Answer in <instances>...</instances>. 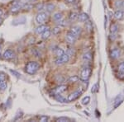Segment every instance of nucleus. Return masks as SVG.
<instances>
[{
  "instance_id": "obj_1",
  "label": "nucleus",
  "mask_w": 124,
  "mask_h": 122,
  "mask_svg": "<svg viewBox=\"0 0 124 122\" xmlns=\"http://www.w3.org/2000/svg\"><path fill=\"white\" fill-rule=\"evenodd\" d=\"M25 69H26V72L28 74H34L40 69V65L39 63H37L36 61H30L27 64Z\"/></svg>"
},
{
  "instance_id": "obj_2",
  "label": "nucleus",
  "mask_w": 124,
  "mask_h": 122,
  "mask_svg": "<svg viewBox=\"0 0 124 122\" xmlns=\"http://www.w3.org/2000/svg\"><path fill=\"white\" fill-rule=\"evenodd\" d=\"M92 73V69L89 67H85V69H83V70L81 71L80 73V80L83 82L88 81V79H89Z\"/></svg>"
},
{
  "instance_id": "obj_3",
  "label": "nucleus",
  "mask_w": 124,
  "mask_h": 122,
  "mask_svg": "<svg viewBox=\"0 0 124 122\" xmlns=\"http://www.w3.org/2000/svg\"><path fill=\"white\" fill-rule=\"evenodd\" d=\"M67 89V86L66 85H60L56 87L55 88H53L51 91V96H56L59 94H61L62 93L65 91Z\"/></svg>"
},
{
  "instance_id": "obj_4",
  "label": "nucleus",
  "mask_w": 124,
  "mask_h": 122,
  "mask_svg": "<svg viewBox=\"0 0 124 122\" xmlns=\"http://www.w3.org/2000/svg\"><path fill=\"white\" fill-rule=\"evenodd\" d=\"M70 59V56L67 53H65L64 55H62L61 56L58 57V59L55 60V65H65L66 64Z\"/></svg>"
},
{
  "instance_id": "obj_5",
  "label": "nucleus",
  "mask_w": 124,
  "mask_h": 122,
  "mask_svg": "<svg viewBox=\"0 0 124 122\" xmlns=\"http://www.w3.org/2000/svg\"><path fill=\"white\" fill-rule=\"evenodd\" d=\"M47 17H48L47 13H44V12H41V13H40L37 15V17H36V21H37V23L41 25V24H43L46 21Z\"/></svg>"
},
{
  "instance_id": "obj_6",
  "label": "nucleus",
  "mask_w": 124,
  "mask_h": 122,
  "mask_svg": "<svg viewBox=\"0 0 124 122\" xmlns=\"http://www.w3.org/2000/svg\"><path fill=\"white\" fill-rule=\"evenodd\" d=\"M82 93H83L82 90H78V91H75V92H74V93H70L69 95V97H68L67 101H75V100L78 99L81 96Z\"/></svg>"
},
{
  "instance_id": "obj_7",
  "label": "nucleus",
  "mask_w": 124,
  "mask_h": 122,
  "mask_svg": "<svg viewBox=\"0 0 124 122\" xmlns=\"http://www.w3.org/2000/svg\"><path fill=\"white\" fill-rule=\"evenodd\" d=\"M77 38L75 36V35H73L70 31H68L67 34H66V36H65V39H66V41H67V42L68 43H70V44H74L76 41V40H77Z\"/></svg>"
},
{
  "instance_id": "obj_8",
  "label": "nucleus",
  "mask_w": 124,
  "mask_h": 122,
  "mask_svg": "<svg viewBox=\"0 0 124 122\" xmlns=\"http://www.w3.org/2000/svg\"><path fill=\"white\" fill-rule=\"evenodd\" d=\"M7 88V83L5 80V75L0 74V91L3 92Z\"/></svg>"
},
{
  "instance_id": "obj_9",
  "label": "nucleus",
  "mask_w": 124,
  "mask_h": 122,
  "mask_svg": "<svg viewBox=\"0 0 124 122\" xmlns=\"http://www.w3.org/2000/svg\"><path fill=\"white\" fill-rule=\"evenodd\" d=\"M70 31L73 35H75L76 37H79L81 34V27H78V26H74V27H72L70 29Z\"/></svg>"
},
{
  "instance_id": "obj_10",
  "label": "nucleus",
  "mask_w": 124,
  "mask_h": 122,
  "mask_svg": "<svg viewBox=\"0 0 124 122\" xmlns=\"http://www.w3.org/2000/svg\"><path fill=\"white\" fill-rule=\"evenodd\" d=\"M120 54H121V51L118 48H114L110 52V57L113 59H116L120 56Z\"/></svg>"
},
{
  "instance_id": "obj_11",
  "label": "nucleus",
  "mask_w": 124,
  "mask_h": 122,
  "mask_svg": "<svg viewBox=\"0 0 124 122\" xmlns=\"http://www.w3.org/2000/svg\"><path fill=\"white\" fill-rule=\"evenodd\" d=\"M3 59H12L14 58V53H13V50H7L3 55Z\"/></svg>"
},
{
  "instance_id": "obj_12",
  "label": "nucleus",
  "mask_w": 124,
  "mask_h": 122,
  "mask_svg": "<svg viewBox=\"0 0 124 122\" xmlns=\"http://www.w3.org/2000/svg\"><path fill=\"white\" fill-rule=\"evenodd\" d=\"M78 19H79V21L81 22H85L89 20V16H88V14H86L85 13H82L78 16Z\"/></svg>"
},
{
  "instance_id": "obj_13",
  "label": "nucleus",
  "mask_w": 124,
  "mask_h": 122,
  "mask_svg": "<svg viewBox=\"0 0 124 122\" xmlns=\"http://www.w3.org/2000/svg\"><path fill=\"white\" fill-rule=\"evenodd\" d=\"M22 7H23L22 3H20V2H17V3H15L13 5L11 10H12V12H13V13H16V12H17L18 10L21 9Z\"/></svg>"
},
{
  "instance_id": "obj_14",
  "label": "nucleus",
  "mask_w": 124,
  "mask_h": 122,
  "mask_svg": "<svg viewBox=\"0 0 124 122\" xmlns=\"http://www.w3.org/2000/svg\"><path fill=\"white\" fill-rule=\"evenodd\" d=\"M114 17H115L116 19L122 20L124 17V13H123V11H122V10H117V11H116L115 13H114Z\"/></svg>"
},
{
  "instance_id": "obj_15",
  "label": "nucleus",
  "mask_w": 124,
  "mask_h": 122,
  "mask_svg": "<svg viewBox=\"0 0 124 122\" xmlns=\"http://www.w3.org/2000/svg\"><path fill=\"white\" fill-rule=\"evenodd\" d=\"M48 28H49V27H46V25H42V24H41V25H40L39 27L36 29V32H37V34H41L43 31H45L46 30L48 29Z\"/></svg>"
},
{
  "instance_id": "obj_16",
  "label": "nucleus",
  "mask_w": 124,
  "mask_h": 122,
  "mask_svg": "<svg viewBox=\"0 0 124 122\" xmlns=\"http://www.w3.org/2000/svg\"><path fill=\"white\" fill-rule=\"evenodd\" d=\"M50 36H51V31L49 30V28L46 29L45 31H43V32L41 33V38H42L43 40L48 39V38L50 37Z\"/></svg>"
},
{
  "instance_id": "obj_17",
  "label": "nucleus",
  "mask_w": 124,
  "mask_h": 122,
  "mask_svg": "<svg viewBox=\"0 0 124 122\" xmlns=\"http://www.w3.org/2000/svg\"><path fill=\"white\" fill-rule=\"evenodd\" d=\"M53 18H54L55 21H56V22L61 21V19H63V16H62V13H55V14L53 15Z\"/></svg>"
},
{
  "instance_id": "obj_18",
  "label": "nucleus",
  "mask_w": 124,
  "mask_h": 122,
  "mask_svg": "<svg viewBox=\"0 0 124 122\" xmlns=\"http://www.w3.org/2000/svg\"><path fill=\"white\" fill-rule=\"evenodd\" d=\"M78 14L77 13H75V12H73V13H71L70 14V22H75L78 19Z\"/></svg>"
},
{
  "instance_id": "obj_19",
  "label": "nucleus",
  "mask_w": 124,
  "mask_h": 122,
  "mask_svg": "<svg viewBox=\"0 0 124 122\" xmlns=\"http://www.w3.org/2000/svg\"><path fill=\"white\" fill-rule=\"evenodd\" d=\"M118 30V27H117V24H113L110 27V31H111L112 34H115Z\"/></svg>"
},
{
  "instance_id": "obj_20",
  "label": "nucleus",
  "mask_w": 124,
  "mask_h": 122,
  "mask_svg": "<svg viewBox=\"0 0 124 122\" xmlns=\"http://www.w3.org/2000/svg\"><path fill=\"white\" fill-rule=\"evenodd\" d=\"M79 79V78L78 77V76L74 75V76H71V77H70L69 79H68V82H69V83H75V82H77Z\"/></svg>"
},
{
  "instance_id": "obj_21",
  "label": "nucleus",
  "mask_w": 124,
  "mask_h": 122,
  "mask_svg": "<svg viewBox=\"0 0 124 122\" xmlns=\"http://www.w3.org/2000/svg\"><path fill=\"white\" fill-rule=\"evenodd\" d=\"M83 59L86 61H90L92 59V55L90 53H86L83 55Z\"/></svg>"
},
{
  "instance_id": "obj_22",
  "label": "nucleus",
  "mask_w": 124,
  "mask_h": 122,
  "mask_svg": "<svg viewBox=\"0 0 124 122\" xmlns=\"http://www.w3.org/2000/svg\"><path fill=\"white\" fill-rule=\"evenodd\" d=\"M55 121H58V122H66V121H70V119L67 117H59V118H56Z\"/></svg>"
},
{
  "instance_id": "obj_23",
  "label": "nucleus",
  "mask_w": 124,
  "mask_h": 122,
  "mask_svg": "<svg viewBox=\"0 0 124 122\" xmlns=\"http://www.w3.org/2000/svg\"><path fill=\"white\" fill-rule=\"evenodd\" d=\"M64 54H65V51H64L62 49H61V48H58V49H56V50H55V55H56L58 57L61 56L62 55H64Z\"/></svg>"
},
{
  "instance_id": "obj_24",
  "label": "nucleus",
  "mask_w": 124,
  "mask_h": 122,
  "mask_svg": "<svg viewBox=\"0 0 124 122\" xmlns=\"http://www.w3.org/2000/svg\"><path fill=\"white\" fill-rule=\"evenodd\" d=\"M89 101H90V97H85V98L82 99L81 103L83 104V105H87V104L89 103Z\"/></svg>"
},
{
  "instance_id": "obj_25",
  "label": "nucleus",
  "mask_w": 124,
  "mask_h": 122,
  "mask_svg": "<svg viewBox=\"0 0 124 122\" xmlns=\"http://www.w3.org/2000/svg\"><path fill=\"white\" fill-rule=\"evenodd\" d=\"M38 120L41 122H46L49 120V117L46 115H41V116H38Z\"/></svg>"
},
{
  "instance_id": "obj_26",
  "label": "nucleus",
  "mask_w": 124,
  "mask_h": 122,
  "mask_svg": "<svg viewBox=\"0 0 124 122\" xmlns=\"http://www.w3.org/2000/svg\"><path fill=\"white\" fill-rule=\"evenodd\" d=\"M54 8H55V6H54V4H52V3H49V4L46 5V10L48 12L53 11Z\"/></svg>"
},
{
  "instance_id": "obj_27",
  "label": "nucleus",
  "mask_w": 124,
  "mask_h": 122,
  "mask_svg": "<svg viewBox=\"0 0 124 122\" xmlns=\"http://www.w3.org/2000/svg\"><path fill=\"white\" fill-rule=\"evenodd\" d=\"M60 32H61V28H60V27H55V28H53L52 30L53 35H57V34H59Z\"/></svg>"
},
{
  "instance_id": "obj_28",
  "label": "nucleus",
  "mask_w": 124,
  "mask_h": 122,
  "mask_svg": "<svg viewBox=\"0 0 124 122\" xmlns=\"http://www.w3.org/2000/svg\"><path fill=\"white\" fill-rule=\"evenodd\" d=\"M118 71L122 72V73H124V61L122 62L118 65Z\"/></svg>"
},
{
  "instance_id": "obj_29",
  "label": "nucleus",
  "mask_w": 124,
  "mask_h": 122,
  "mask_svg": "<svg viewBox=\"0 0 124 122\" xmlns=\"http://www.w3.org/2000/svg\"><path fill=\"white\" fill-rule=\"evenodd\" d=\"M55 99L57 100V101H61V102H64V101H65V100H64V98L63 97H61V95H56L55 96Z\"/></svg>"
},
{
  "instance_id": "obj_30",
  "label": "nucleus",
  "mask_w": 124,
  "mask_h": 122,
  "mask_svg": "<svg viewBox=\"0 0 124 122\" xmlns=\"http://www.w3.org/2000/svg\"><path fill=\"white\" fill-rule=\"evenodd\" d=\"M56 81L57 82H63L64 81V78L61 77V75H58V77L56 78Z\"/></svg>"
},
{
  "instance_id": "obj_31",
  "label": "nucleus",
  "mask_w": 124,
  "mask_h": 122,
  "mask_svg": "<svg viewBox=\"0 0 124 122\" xmlns=\"http://www.w3.org/2000/svg\"><path fill=\"white\" fill-rule=\"evenodd\" d=\"M118 78L120 79L124 80V73H122V72H119L118 73Z\"/></svg>"
},
{
  "instance_id": "obj_32",
  "label": "nucleus",
  "mask_w": 124,
  "mask_h": 122,
  "mask_svg": "<svg viewBox=\"0 0 124 122\" xmlns=\"http://www.w3.org/2000/svg\"><path fill=\"white\" fill-rule=\"evenodd\" d=\"M65 1L69 3H75V2H76L77 0H65Z\"/></svg>"
},
{
  "instance_id": "obj_33",
  "label": "nucleus",
  "mask_w": 124,
  "mask_h": 122,
  "mask_svg": "<svg viewBox=\"0 0 124 122\" xmlns=\"http://www.w3.org/2000/svg\"><path fill=\"white\" fill-rule=\"evenodd\" d=\"M11 73H14V74H16V76H17V77H19V73H17V72H15V71H13V70H11Z\"/></svg>"
},
{
  "instance_id": "obj_34",
  "label": "nucleus",
  "mask_w": 124,
  "mask_h": 122,
  "mask_svg": "<svg viewBox=\"0 0 124 122\" xmlns=\"http://www.w3.org/2000/svg\"><path fill=\"white\" fill-rule=\"evenodd\" d=\"M96 87H97V84H95V85H94V87H93V88H92V93H94V92H95V89H97Z\"/></svg>"
},
{
  "instance_id": "obj_35",
  "label": "nucleus",
  "mask_w": 124,
  "mask_h": 122,
  "mask_svg": "<svg viewBox=\"0 0 124 122\" xmlns=\"http://www.w3.org/2000/svg\"><path fill=\"white\" fill-rule=\"evenodd\" d=\"M3 14V11H2V9H0V16Z\"/></svg>"
},
{
  "instance_id": "obj_36",
  "label": "nucleus",
  "mask_w": 124,
  "mask_h": 122,
  "mask_svg": "<svg viewBox=\"0 0 124 122\" xmlns=\"http://www.w3.org/2000/svg\"><path fill=\"white\" fill-rule=\"evenodd\" d=\"M3 22V19L2 18H0V25H1V23Z\"/></svg>"
},
{
  "instance_id": "obj_37",
  "label": "nucleus",
  "mask_w": 124,
  "mask_h": 122,
  "mask_svg": "<svg viewBox=\"0 0 124 122\" xmlns=\"http://www.w3.org/2000/svg\"><path fill=\"white\" fill-rule=\"evenodd\" d=\"M123 7H124V1H123Z\"/></svg>"
},
{
  "instance_id": "obj_38",
  "label": "nucleus",
  "mask_w": 124,
  "mask_h": 122,
  "mask_svg": "<svg viewBox=\"0 0 124 122\" xmlns=\"http://www.w3.org/2000/svg\"><path fill=\"white\" fill-rule=\"evenodd\" d=\"M31 1H33V2H34V1H36V0H31Z\"/></svg>"
},
{
  "instance_id": "obj_39",
  "label": "nucleus",
  "mask_w": 124,
  "mask_h": 122,
  "mask_svg": "<svg viewBox=\"0 0 124 122\" xmlns=\"http://www.w3.org/2000/svg\"><path fill=\"white\" fill-rule=\"evenodd\" d=\"M0 58H1V54H0Z\"/></svg>"
},
{
  "instance_id": "obj_40",
  "label": "nucleus",
  "mask_w": 124,
  "mask_h": 122,
  "mask_svg": "<svg viewBox=\"0 0 124 122\" xmlns=\"http://www.w3.org/2000/svg\"><path fill=\"white\" fill-rule=\"evenodd\" d=\"M0 48H1V45H0Z\"/></svg>"
}]
</instances>
